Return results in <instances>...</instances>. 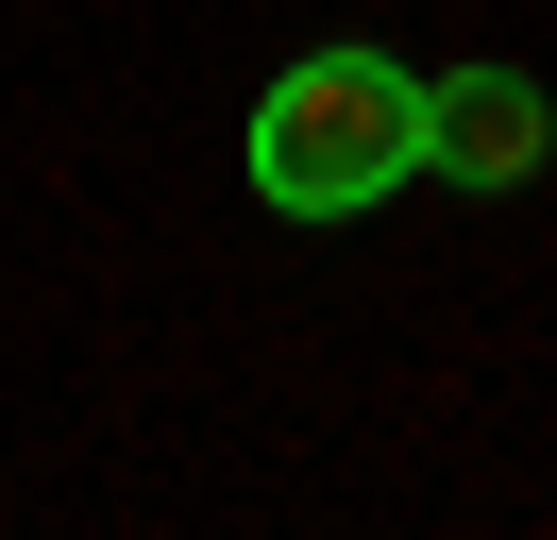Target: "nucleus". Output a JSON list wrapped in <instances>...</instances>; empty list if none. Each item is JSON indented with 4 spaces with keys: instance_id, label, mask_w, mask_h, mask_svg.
Returning a JSON list of instances; mask_svg holds the SVG:
<instances>
[{
    "instance_id": "obj_2",
    "label": "nucleus",
    "mask_w": 557,
    "mask_h": 540,
    "mask_svg": "<svg viewBox=\"0 0 557 540\" xmlns=\"http://www.w3.org/2000/svg\"><path fill=\"white\" fill-rule=\"evenodd\" d=\"M541 152H557V119H541L523 68H440V85H422V169H440V186H523Z\"/></svg>"
},
{
    "instance_id": "obj_1",
    "label": "nucleus",
    "mask_w": 557,
    "mask_h": 540,
    "mask_svg": "<svg viewBox=\"0 0 557 540\" xmlns=\"http://www.w3.org/2000/svg\"><path fill=\"white\" fill-rule=\"evenodd\" d=\"M422 169V68L388 51H305L271 68V101H253V202L271 220H355V202H388Z\"/></svg>"
}]
</instances>
